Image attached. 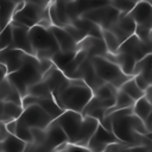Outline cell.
I'll use <instances>...</instances> for the list:
<instances>
[{"mask_svg":"<svg viewBox=\"0 0 152 152\" xmlns=\"http://www.w3.org/2000/svg\"><path fill=\"white\" fill-rule=\"evenodd\" d=\"M53 120L62 127L70 144L86 150L90 137L99 125L97 119L89 115H82L80 112L75 110H63Z\"/></svg>","mask_w":152,"mask_h":152,"instance_id":"cell-1","label":"cell"},{"mask_svg":"<svg viewBox=\"0 0 152 152\" xmlns=\"http://www.w3.org/2000/svg\"><path fill=\"white\" fill-rule=\"evenodd\" d=\"M93 96V90L81 78H69L68 83L53 95L55 101L63 110L82 112Z\"/></svg>","mask_w":152,"mask_h":152,"instance_id":"cell-2","label":"cell"},{"mask_svg":"<svg viewBox=\"0 0 152 152\" xmlns=\"http://www.w3.org/2000/svg\"><path fill=\"white\" fill-rule=\"evenodd\" d=\"M44 72L45 71L40 64V61L36 56L26 53L21 66L18 70L8 74L6 77L15 87V89L23 97L27 94V90L31 86L43 78Z\"/></svg>","mask_w":152,"mask_h":152,"instance_id":"cell-3","label":"cell"},{"mask_svg":"<svg viewBox=\"0 0 152 152\" xmlns=\"http://www.w3.org/2000/svg\"><path fill=\"white\" fill-rule=\"evenodd\" d=\"M28 37L33 49V56L38 59H51L59 48L49 27L36 24L28 28Z\"/></svg>","mask_w":152,"mask_h":152,"instance_id":"cell-4","label":"cell"},{"mask_svg":"<svg viewBox=\"0 0 152 152\" xmlns=\"http://www.w3.org/2000/svg\"><path fill=\"white\" fill-rule=\"evenodd\" d=\"M12 20H15L17 23L27 27H31L36 24L49 27L51 25L49 17V5L43 6L33 1H25L23 8L13 14Z\"/></svg>","mask_w":152,"mask_h":152,"instance_id":"cell-5","label":"cell"},{"mask_svg":"<svg viewBox=\"0 0 152 152\" xmlns=\"http://www.w3.org/2000/svg\"><path fill=\"white\" fill-rule=\"evenodd\" d=\"M90 61L96 74L100 76V78L103 82L114 86L115 88H120V86L125 81L132 77L126 75L116 63L109 61L104 56H94V57H90Z\"/></svg>","mask_w":152,"mask_h":152,"instance_id":"cell-6","label":"cell"},{"mask_svg":"<svg viewBox=\"0 0 152 152\" xmlns=\"http://www.w3.org/2000/svg\"><path fill=\"white\" fill-rule=\"evenodd\" d=\"M120 13L121 12L118 8H115L110 4H107V5L88 8L83 11L80 14V17L91 20L93 23L99 25L102 30H108L118 20Z\"/></svg>","mask_w":152,"mask_h":152,"instance_id":"cell-7","label":"cell"},{"mask_svg":"<svg viewBox=\"0 0 152 152\" xmlns=\"http://www.w3.org/2000/svg\"><path fill=\"white\" fill-rule=\"evenodd\" d=\"M53 119L37 103L30 104L25 108H23L21 114L17 119L18 122H21L23 125L27 127H40L45 128Z\"/></svg>","mask_w":152,"mask_h":152,"instance_id":"cell-8","label":"cell"},{"mask_svg":"<svg viewBox=\"0 0 152 152\" xmlns=\"http://www.w3.org/2000/svg\"><path fill=\"white\" fill-rule=\"evenodd\" d=\"M118 51L129 53L138 62V61L142 59L145 56H147L148 53L152 52V44H151V42H144V40H141L139 37H137L133 33L125 42H122L120 44Z\"/></svg>","mask_w":152,"mask_h":152,"instance_id":"cell-9","label":"cell"},{"mask_svg":"<svg viewBox=\"0 0 152 152\" xmlns=\"http://www.w3.org/2000/svg\"><path fill=\"white\" fill-rule=\"evenodd\" d=\"M10 24L12 25V43L8 48L19 49L24 51L25 53L33 55V49L30 42L28 37V28L27 26H24L15 20H11Z\"/></svg>","mask_w":152,"mask_h":152,"instance_id":"cell-10","label":"cell"},{"mask_svg":"<svg viewBox=\"0 0 152 152\" xmlns=\"http://www.w3.org/2000/svg\"><path fill=\"white\" fill-rule=\"evenodd\" d=\"M71 78H81L86 82V84L93 90V93L100 87L102 86L104 82L100 78V76L96 74L93 64H91V61H90V57H87L81 64L80 66L77 68V70L74 72L72 77Z\"/></svg>","mask_w":152,"mask_h":152,"instance_id":"cell-11","label":"cell"},{"mask_svg":"<svg viewBox=\"0 0 152 152\" xmlns=\"http://www.w3.org/2000/svg\"><path fill=\"white\" fill-rule=\"evenodd\" d=\"M45 140L42 146V151H55L56 147L68 141V137L62 129V127L52 120L46 127H45Z\"/></svg>","mask_w":152,"mask_h":152,"instance_id":"cell-12","label":"cell"},{"mask_svg":"<svg viewBox=\"0 0 152 152\" xmlns=\"http://www.w3.org/2000/svg\"><path fill=\"white\" fill-rule=\"evenodd\" d=\"M119 141V139L115 137V134L109 131L106 129L102 125H97L95 132L93 133V135L90 137L88 144H87V150L90 151H104L106 146L110 142H115Z\"/></svg>","mask_w":152,"mask_h":152,"instance_id":"cell-13","label":"cell"},{"mask_svg":"<svg viewBox=\"0 0 152 152\" xmlns=\"http://www.w3.org/2000/svg\"><path fill=\"white\" fill-rule=\"evenodd\" d=\"M25 55L26 53L24 51L13 48H5L0 50V62L6 66L7 75L21 66Z\"/></svg>","mask_w":152,"mask_h":152,"instance_id":"cell-14","label":"cell"},{"mask_svg":"<svg viewBox=\"0 0 152 152\" xmlns=\"http://www.w3.org/2000/svg\"><path fill=\"white\" fill-rule=\"evenodd\" d=\"M135 24L148 25L152 27V4L147 0H139L128 12Z\"/></svg>","mask_w":152,"mask_h":152,"instance_id":"cell-15","label":"cell"},{"mask_svg":"<svg viewBox=\"0 0 152 152\" xmlns=\"http://www.w3.org/2000/svg\"><path fill=\"white\" fill-rule=\"evenodd\" d=\"M49 28L52 32L61 51H63V52H76L78 50V44L72 39V37L63 27H59V26H56V25H50Z\"/></svg>","mask_w":152,"mask_h":152,"instance_id":"cell-16","label":"cell"},{"mask_svg":"<svg viewBox=\"0 0 152 152\" xmlns=\"http://www.w3.org/2000/svg\"><path fill=\"white\" fill-rule=\"evenodd\" d=\"M78 49L84 50L88 57L104 56L108 52L102 37H94V36H86L78 43Z\"/></svg>","mask_w":152,"mask_h":152,"instance_id":"cell-17","label":"cell"},{"mask_svg":"<svg viewBox=\"0 0 152 152\" xmlns=\"http://www.w3.org/2000/svg\"><path fill=\"white\" fill-rule=\"evenodd\" d=\"M106 58H108L109 61L116 63L120 69L128 76H133V70H134V66H135V63L137 61L134 59L133 56H131L129 53L127 52H121V51H118L115 53H110V52H107L104 55Z\"/></svg>","mask_w":152,"mask_h":152,"instance_id":"cell-18","label":"cell"},{"mask_svg":"<svg viewBox=\"0 0 152 152\" xmlns=\"http://www.w3.org/2000/svg\"><path fill=\"white\" fill-rule=\"evenodd\" d=\"M23 112V106L12 101H0V122L17 120Z\"/></svg>","mask_w":152,"mask_h":152,"instance_id":"cell-19","label":"cell"},{"mask_svg":"<svg viewBox=\"0 0 152 152\" xmlns=\"http://www.w3.org/2000/svg\"><path fill=\"white\" fill-rule=\"evenodd\" d=\"M0 101H12L21 104V95L7 77H4L0 81Z\"/></svg>","mask_w":152,"mask_h":152,"instance_id":"cell-20","label":"cell"},{"mask_svg":"<svg viewBox=\"0 0 152 152\" xmlns=\"http://www.w3.org/2000/svg\"><path fill=\"white\" fill-rule=\"evenodd\" d=\"M71 24L75 25L76 27H78L80 30H82L86 33V36L101 37L102 28L89 19H86V18H82L78 15V17H75L71 19Z\"/></svg>","mask_w":152,"mask_h":152,"instance_id":"cell-21","label":"cell"},{"mask_svg":"<svg viewBox=\"0 0 152 152\" xmlns=\"http://www.w3.org/2000/svg\"><path fill=\"white\" fill-rule=\"evenodd\" d=\"M26 144L24 140L18 138L15 134H8L6 138L0 140V151L2 152H23L25 151Z\"/></svg>","mask_w":152,"mask_h":152,"instance_id":"cell-22","label":"cell"},{"mask_svg":"<svg viewBox=\"0 0 152 152\" xmlns=\"http://www.w3.org/2000/svg\"><path fill=\"white\" fill-rule=\"evenodd\" d=\"M15 1L13 0H0V30L4 28L13 18Z\"/></svg>","mask_w":152,"mask_h":152,"instance_id":"cell-23","label":"cell"},{"mask_svg":"<svg viewBox=\"0 0 152 152\" xmlns=\"http://www.w3.org/2000/svg\"><path fill=\"white\" fill-rule=\"evenodd\" d=\"M37 104H39L52 119H56L62 112L63 109L57 104V102L55 101L53 96H46V97H38L37 99Z\"/></svg>","mask_w":152,"mask_h":152,"instance_id":"cell-24","label":"cell"},{"mask_svg":"<svg viewBox=\"0 0 152 152\" xmlns=\"http://www.w3.org/2000/svg\"><path fill=\"white\" fill-rule=\"evenodd\" d=\"M151 106L152 103L145 97V96H141L140 99L135 100L134 104H133V113L139 118L141 119L144 122L147 120L148 115H150V112H151Z\"/></svg>","mask_w":152,"mask_h":152,"instance_id":"cell-25","label":"cell"},{"mask_svg":"<svg viewBox=\"0 0 152 152\" xmlns=\"http://www.w3.org/2000/svg\"><path fill=\"white\" fill-rule=\"evenodd\" d=\"M134 100L128 95V94H126L125 91H122V90H118L116 91V94H115V103L112 106V107H109V108H107L106 109V114H108V113H110V112H113V110H115V109H120V108H126V107H132L133 104H134Z\"/></svg>","mask_w":152,"mask_h":152,"instance_id":"cell-26","label":"cell"},{"mask_svg":"<svg viewBox=\"0 0 152 152\" xmlns=\"http://www.w3.org/2000/svg\"><path fill=\"white\" fill-rule=\"evenodd\" d=\"M119 89L122 90V91H125L126 94H128L134 101L138 100V99H140L141 96H144V90H141V89L138 87V84L135 83L133 76L129 77L127 81H125V82L120 86Z\"/></svg>","mask_w":152,"mask_h":152,"instance_id":"cell-27","label":"cell"},{"mask_svg":"<svg viewBox=\"0 0 152 152\" xmlns=\"http://www.w3.org/2000/svg\"><path fill=\"white\" fill-rule=\"evenodd\" d=\"M128 36H132L135 31V21L133 20V18L128 14V13H120L118 20L115 21Z\"/></svg>","mask_w":152,"mask_h":152,"instance_id":"cell-28","label":"cell"},{"mask_svg":"<svg viewBox=\"0 0 152 152\" xmlns=\"http://www.w3.org/2000/svg\"><path fill=\"white\" fill-rule=\"evenodd\" d=\"M101 37H102V39L104 42V45H106L108 52H110V53L118 52L119 46H120V42L109 30H102Z\"/></svg>","mask_w":152,"mask_h":152,"instance_id":"cell-29","label":"cell"},{"mask_svg":"<svg viewBox=\"0 0 152 152\" xmlns=\"http://www.w3.org/2000/svg\"><path fill=\"white\" fill-rule=\"evenodd\" d=\"M119 90V88H115L114 86L109 84V83H103L102 86H100L94 93L93 95L100 100H106V99H110V97H114L116 91Z\"/></svg>","mask_w":152,"mask_h":152,"instance_id":"cell-30","label":"cell"},{"mask_svg":"<svg viewBox=\"0 0 152 152\" xmlns=\"http://www.w3.org/2000/svg\"><path fill=\"white\" fill-rule=\"evenodd\" d=\"M27 94L30 95H33V96H37V97H46V96H52L49 87L46 86V83L40 80L39 82L34 83L33 86H31L27 90Z\"/></svg>","mask_w":152,"mask_h":152,"instance_id":"cell-31","label":"cell"},{"mask_svg":"<svg viewBox=\"0 0 152 152\" xmlns=\"http://www.w3.org/2000/svg\"><path fill=\"white\" fill-rule=\"evenodd\" d=\"M76 52H63L61 50H58L56 53H53V56L51 57V62L58 68L62 69L69 61L72 59V57L75 56Z\"/></svg>","mask_w":152,"mask_h":152,"instance_id":"cell-32","label":"cell"},{"mask_svg":"<svg viewBox=\"0 0 152 152\" xmlns=\"http://www.w3.org/2000/svg\"><path fill=\"white\" fill-rule=\"evenodd\" d=\"M12 43V25L7 24L0 30V50L8 48Z\"/></svg>","mask_w":152,"mask_h":152,"instance_id":"cell-33","label":"cell"},{"mask_svg":"<svg viewBox=\"0 0 152 152\" xmlns=\"http://www.w3.org/2000/svg\"><path fill=\"white\" fill-rule=\"evenodd\" d=\"M18 138H20L21 140H24L25 142H31L32 141V135H31V129L30 127L23 125L21 122L17 121V128H15V133H14Z\"/></svg>","mask_w":152,"mask_h":152,"instance_id":"cell-34","label":"cell"},{"mask_svg":"<svg viewBox=\"0 0 152 152\" xmlns=\"http://www.w3.org/2000/svg\"><path fill=\"white\" fill-rule=\"evenodd\" d=\"M134 34L137 37H139L141 40L144 42H150L151 34H152V27L148 25H141V24H137L135 25V31Z\"/></svg>","mask_w":152,"mask_h":152,"instance_id":"cell-35","label":"cell"},{"mask_svg":"<svg viewBox=\"0 0 152 152\" xmlns=\"http://www.w3.org/2000/svg\"><path fill=\"white\" fill-rule=\"evenodd\" d=\"M135 2L137 1H134V0H113L109 4L112 6H114L115 8H118L121 13H128L133 8Z\"/></svg>","mask_w":152,"mask_h":152,"instance_id":"cell-36","label":"cell"},{"mask_svg":"<svg viewBox=\"0 0 152 152\" xmlns=\"http://www.w3.org/2000/svg\"><path fill=\"white\" fill-rule=\"evenodd\" d=\"M63 28L72 37V39H74L77 44L86 37V33H84L82 30H80L78 27H76L75 25H72V24H66L65 26H63Z\"/></svg>","mask_w":152,"mask_h":152,"instance_id":"cell-37","label":"cell"},{"mask_svg":"<svg viewBox=\"0 0 152 152\" xmlns=\"http://www.w3.org/2000/svg\"><path fill=\"white\" fill-rule=\"evenodd\" d=\"M5 127L8 131V133L14 134L15 133V128H17V120H11V121L5 122Z\"/></svg>","mask_w":152,"mask_h":152,"instance_id":"cell-38","label":"cell"},{"mask_svg":"<svg viewBox=\"0 0 152 152\" xmlns=\"http://www.w3.org/2000/svg\"><path fill=\"white\" fill-rule=\"evenodd\" d=\"M144 96L152 103V83L146 88V90L144 91Z\"/></svg>","mask_w":152,"mask_h":152,"instance_id":"cell-39","label":"cell"},{"mask_svg":"<svg viewBox=\"0 0 152 152\" xmlns=\"http://www.w3.org/2000/svg\"><path fill=\"white\" fill-rule=\"evenodd\" d=\"M145 125H146V127H147V129H148V131L152 128V106H151V112H150V115H148L147 120L145 121Z\"/></svg>","mask_w":152,"mask_h":152,"instance_id":"cell-40","label":"cell"},{"mask_svg":"<svg viewBox=\"0 0 152 152\" xmlns=\"http://www.w3.org/2000/svg\"><path fill=\"white\" fill-rule=\"evenodd\" d=\"M7 76V71H6V66L0 62V81Z\"/></svg>","mask_w":152,"mask_h":152,"instance_id":"cell-41","label":"cell"},{"mask_svg":"<svg viewBox=\"0 0 152 152\" xmlns=\"http://www.w3.org/2000/svg\"><path fill=\"white\" fill-rule=\"evenodd\" d=\"M71 1H75V0H46V2H62V4H68V2H71Z\"/></svg>","mask_w":152,"mask_h":152,"instance_id":"cell-42","label":"cell"},{"mask_svg":"<svg viewBox=\"0 0 152 152\" xmlns=\"http://www.w3.org/2000/svg\"><path fill=\"white\" fill-rule=\"evenodd\" d=\"M147 57H148V59H150V62L152 63V52H151V53H148V55H147Z\"/></svg>","mask_w":152,"mask_h":152,"instance_id":"cell-43","label":"cell"},{"mask_svg":"<svg viewBox=\"0 0 152 152\" xmlns=\"http://www.w3.org/2000/svg\"><path fill=\"white\" fill-rule=\"evenodd\" d=\"M150 42H151V44H152V34H151V38H150Z\"/></svg>","mask_w":152,"mask_h":152,"instance_id":"cell-44","label":"cell"},{"mask_svg":"<svg viewBox=\"0 0 152 152\" xmlns=\"http://www.w3.org/2000/svg\"><path fill=\"white\" fill-rule=\"evenodd\" d=\"M13 1H15V2H17V1H18V0H13Z\"/></svg>","mask_w":152,"mask_h":152,"instance_id":"cell-45","label":"cell"},{"mask_svg":"<svg viewBox=\"0 0 152 152\" xmlns=\"http://www.w3.org/2000/svg\"><path fill=\"white\" fill-rule=\"evenodd\" d=\"M151 150H152V146H151Z\"/></svg>","mask_w":152,"mask_h":152,"instance_id":"cell-46","label":"cell"},{"mask_svg":"<svg viewBox=\"0 0 152 152\" xmlns=\"http://www.w3.org/2000/svg\"><path fill=\"white\" fill-rule=\"evenodd\" d=\"M110 1H113V0H110Z\"/></svg>","mask_w":152,"mask_h":152,"instance_id":"cell-47","label":"cell"}]
</instances>
